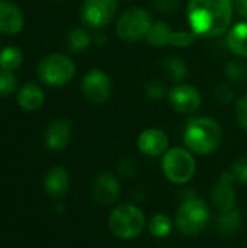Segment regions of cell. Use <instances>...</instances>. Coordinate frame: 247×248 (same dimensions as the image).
<instances>
[{
    "mask_svg": "<svg viewBox=\"0 0 247 248\" xmlns=\"http://www.w3.org/2000/svg\"><path fill=\"white\" fill-rule=\"evenodd\" d=\"M234 0H189L186 17L197 36L214 38L231 26Z\"/></svg>",
    "mask_w": 247,
    "mask_h": 248,
    "instance_id": "obj_1",
    "label": "cell"
},
{
    "mask_svg": "<svg viewBox=\"0 0 247 248\" xmlns=\"http://www.w3.org/2000/svg\"><path fill=\"white\" fill-rule=\"evenodd\" d=\"M223 141L221 125L208 116L191 118L183 129L185 147L198 155H208L218 150Z\"/></svg>",
    "mask_w": 247,
    "mask_h": 248,
    "instance_id": "obj_2",
    "label": "cell"
},
{
    "mask_svg": "<svg viewBox=\"0 0 247 248\" xmlns=\"http://www.w3.org/2000/svg\"><path fill=\"white\" fill-rule=\"evenodd\" d=\"M211 222L210 205L195 193H185L175 214V225L183 235H198Z\"/></svg>",
    "mask_w": 247,
    "mask_h": 248,
    "instance_id": "obj_3",
    "label": "cell"
},
{
    "mask_svg": "<svg viewBox=\"0 0 247 248\" xmlns=\"http://www.w3.org/2000/svg\"><path fill=\"white\" fill-rule=\"evenodd\" d=\"M108 227L118 240L130 241L141 235L147 227V221L140 206L125 202L112 209L108 218Z\"/></svg>",
    "mask_w": 247,
    "mask_h": 248,
    "instance_id": "obj_4",
    "label": "cell"
},
{
    "mask_svg": "<svg viewBox=\"0 0 247 248\" xmlns=\"http://www.w3.org/2000/svg\"><path fill=\"white\" fill-rule=\"evenodd\" d=\"M162 171L165 177L176 186L189 183L197 173V160L186 147L169 148L162 155Z\"/></svg>",
    "mask_w": 247,
    "mask_h": 248,
    "instance_id": "obj_5",
    "label": "cell"
},
{
    "mask_svg": "<svg viewBox=\"0 0 247 248\" xmlns=\"http://www.w3.org/2000/svg\"><path fill=\"white\" fill-rule=\"evenodd\" d=\"M38 77L42 83L52 87H61L70 83L76 74V64L64 54L54 52L45 55L36 68Z\"/></svg>",
    "mask_w": 247,
    "mask_h": 248,
    "instance_id": "obj_6",
    "label": "cell"
},
{
    "mask_svg": "<svg viewBox=\"0 0 247 248\" xmlns=\"http://www.w3.org/2000/svg\"><path fill=\"white\" fill-rule=\"evenodd\" d=\"M151 25L153 17L146 9L131 7L119 16L115 31L122 41L137 42L140 39H146Z\"/></svg>",
    "mask_w": 247,
    "mask_h": 248,
    "instance_id": "obj_7",
    "label": "cell"
},
{
    "mask_svg": "<svg viewBox=\"0 0 247 248\" xmlns=\"http://www.w3.org/2000/svg\"><path fill=\"white\" fill-rule=\"evenodd\" d=\"M146 41L156 46H173V48H188L195 44L197 35L192 31H173L166 22L156 20L153 22Z\"/></svg>",
    "mask_w": 247,
    "mask_h": 248,
    "instance_id": "obj_8",
    "label": "cell"
},
{
    "mask_svg": "<svg viewBox=\"0 0 247 248\" xmlns=\"http://www.w3.org/2000/svg\"><path fill=\"white\" fill-rule=\"evenodd\" d=\"M116 10V0H84L82 6V20L92 29H102L115 19Z\"/></svg>",
    "mask_w": 247,
    "mask_h": 248,
    "instance_id": "obj_9",
    "label": "cell"
},
{
    "mask_svg": "<svg viewBox=\"0 0 247 248\" xmlns=\"http://www.w3.org/2000/svg\"><path fill=\"white\" fill-rule=\"evenodd\" d=\"M82 92L89 102L102 105L112 96V80L100 68H92L82 78Z\"/></svg>",
    "mask_w": 247,
    "mask_h": 248,
    "instance_id": "obj_10",
    "label": "cell"
},
{
    "mask_svg": "<svg viewBox=\"0 0 247 248\" xmlns=\"http://www.w3.org/2000/svg\"><path fill=\"white\" fill-rule=\"evenodd\" d=\"M167 100L172 109L182 115H192L202 105V96L199 90L185 83H178L173 86L167 93Z\"/></svg>",
    "mask_w": 247,
    "mask_h": 248,
    "instance_id": "obj_11",
    "label": "cell"
},
{
    "mask_svg": "<svg viewBox=\"0 0 247 248\" xmlns=\"http://www.w3.org/2000/svg\"><path fill=\"white\" fill-rule=\"evenodd\" d=\"M121 195V182L114 173L105 171L95 177L90 196L99 206H112L118 202Z\"/></svg>",
    "mask_w": 247,
    "mask_h": 248,
    "instance_id": "obj_12",
    "label": "cell"
},
{
    "mask_svg": "<svg viewBox=\"0 0 247 248\" xmlns=\"http://www.w3.org/2000/svg\"><path fill=\"white\" fill-rule=\"evenodd\" d=\"M234 183L236 180L229 170L220 174L217 183L211 189V202L220 212L236 208L237 195L234 190Z\"/></svg>",
    "mask_w": 247,
    "mask_h": 248,
    "instance_id": "obj_13",
    "label": "cell"
},
{
    "mask_svg": "<svg viewBox=\"0 0 247 248\" xmlns=\"http://www.w3.org/2000/svg\"><path fill=\"white\" fill-rule=\"evenodd\" d=\"M137 148L147 157H160L169 150V137L159 128H147L138 135Z\"/></svg>",
    "mask_w": 247,
    "mask_h": 248,
    "instance_id": "obj_14",
    "label": "cell"
},
{
    "mask_svg": "<svg viewBox=\"0 0 247 248\" xmlns=\"http://www.w3.org/2000/svg\"><path fill=\"white\" fill-rule=\"evenodd\" d=\"M71 135V124L67 119H55L48 125L45 131V145L51 151H61L70 144Z\"/></svg>",
    "mask_w": 247,
    "mask_h": 248,
    "instance_id": "obj_15",
    "label": "cell"
},
{
    "mask_svg": "<svg viewBox=\"0 0 247 248\" xmlns=\"http://www.w3.org/2000/svg\"><path fill=\"white\" fill-rule=\"evenodd\" d=\"M23 13L15 3L9 0H0V32L6 35H15L23 28Z\"/></svg>",
    "mask_w": 247,
    "mask_h": 248,
    "instance_id": "obj_16",
    "label": "cell"
},
{
    "mask_svg": "<svg viewBox=\"0 0 247 248\" xmlns=\"http://www.w3.org/2000/svg\"><path fill=\"white\" fill-rule=\"evenodd\" d=\"M44 187L48 192V195L54 198H61L68 192L70 187V174L68 171L61 167H52L44 179Z\"/></svg>",
    "mask_w": 247,
    "mask_h": 248,
    "instance_id": "obj_17",
    "label": "cell"
},
{
    "mask_svg": "<svg viewBox=\"0 0 247 248\" xmlns=\"http://www.w3.org/2000/svg\"><path fill=\"white\" fill-rule=\"evenodd\" d=\"M226 44L234 55L247 58V20L230 26L226 35Z\"/></svg>",
    "mask_w": 247,
    "mask_h": 248,
    "instance_id": "obj_18",
    "label": "cell"
},
{
    "mask_svg": "<svg viewBox=\"0 0 247 248\" xmlns=\"http://www.w3.org/2000/svg\"><path fill=\"white\" fill-rule=\"evenodd\" d=\"M16 100H17V105L23 110L32 112V110L39 109L44 105L45 94H44V90L38 84H35V83H26L19 90Z\"/></svg>",
    "mask_w": 247,
    "mask_h": 248,
    "instance_id": "obj_19",
    "label": "cell"
},
{
    "mask_svg": "<svg viewBox=\"0 0 247 248\" xmlns=\"http://www.w3.org/2000/svg\"><path fill=\"white\" fill-rule=\"evenodd\" d=\"M243 214L239 208H233L229 211H221L217 217L215 225L220 234L223 235H234L242 230L243 225Z\"/></svg>",
    "mask_w": 247,
    "mask_h": 248,
    "instance_id": "obj_20",
    "label": "cell"
},
{
    "mask_svg": "<svg viewBox=\"0 0 247 248\" xmlns=\"http://www.w3.org/2000/svg\"><path fill=\"white\" fill-rule=\"evenodd\" d=\"M162 68H163L165 76L176 84L182 83L188 77V73H189L186 62L179 57H166L162 61Z\"/></svg>",
    "mask_w": 247,
    "mask_h": 248,
    "instance_id": "obj_21",
    "label": "cell"
},
{
    "mask_svg": "<svg viewBox=\"0 0 247 248\" xmlns=\"http://www.w3.org/2000/svg\"><path fill=\"white\" fill-rule=\"evenodd\" d=\"M147 230L150 232V235H153L157 240H163L167 238L172 234L173 230V221L163 212H157L154 214L148 222H147Z\"/></svg>",
    "mask_w": 247,
    "mask_h": 248,
    "instance_id": "obj_22",
    "label": "cell"
},
{
    "mask_svg": "<svg viewBox=\"0 0 247 248\" xmlns=\"http://www.w3.org/2000/svg\"><path fill=\"white\" fill-rule=\"evenodd\" d=\"M92 44V36L84 28H74L67 35V46L71 52H84Z\"/></svg>",
    "mask_w": 247,
    "mask_h": 248,
    "instance_id": "obj_23",
    "label": "cell"
},
{
    "mask_svg": "<svg viewBox=\"0 0 247 248\" xmlns=\"http://www.w3.org/2000/svg\"><path fill=\"white\" fill-rule=\"evenodd\" d=\"M23 61V54L16 46H6L0 51V67L6 70H15L17 68Z\"/></svg>",
    "mask_w": 247,
    "mask_h": 248,
    "instance_id": "obj_24",
    "label": "cell"
},
{
    "mask_svg": "<svg viewBox=\"0 0 247 248\" xmlns=\"http://www.w3.org/2000/svg\"><path fill=\"white\" fill-rule=\"evenodd\" d=\"M226 77L236 84L245 83L247 78V65L240 60H230L224 68Z\"/></svg>",
    "mask_w": 247,
    "mask_h": 248,
    "instance_id": "obj_25",
    "label": "cell"
},
{
    "mask_svg": "<svg viewBox=\"0 0 247 248\" xmlns=\"http://www.w3.org/2000/svg\"><path fill=\"white\" fill-rule=\"evenodd\" d=\"M17 87V77L12 70H6L0 67V96L12 94Z\"/></svg>",
    "mask_w": 247,
    "mask_h": 248,
    "instance_id": "obj_26",
    "label": "cell"
},
{
    "mask_svg": "<svg viewBox=\"0 0 247 248\" xmlns=\"http://www.w3.org/2000/svg\"><path fill=\"white\" fill-rule=\"evenodd\" d=\"M144 93L148 99L151 100H162L163 97L167 96V89H166V84L162 81V80H150L146 83L144 86Z\"/></svg>",
    "mask_w": 247,
    "mask_h": 248,
    "instance_id": "obj_27",
    "label": "cell"
},
{
    "mask_svg": "<svg viewBox=\"0 0 247 248\" xmlns=\"http://www.w3.org/2000/svg\"><path fill=\"white\" fill-rule=\"evenodd\" d=\"M231 174L236 180V183L240 185H247V155L239 157L233 166H231Z\"/></svg>",
    "mask_w": 247,
    "mask_h": 248,
    "instance_id": "obj_28",
    "label": "cell"
},
{
    "mask_svg": "<svg viewBox=\"0 0 247 248\" xmlns=\"http://www.w3.org/2000/svg\"><path fill=\"white\" fill-rule=\"evenodd\" d=\"M214 97L220 105H230L234 102L236 94H234V90L229 84H220L214 90Z\"/></svg>",
    "mask_w": 247,
    "mask_h": 248,
    "instance_id": "obj_29",
    "label": "cell"
},
{
    "mask_svg": "<svg viewBox=\"0 0 247 248\" xmlns=\"http://www.w3.org/2000/svg\"><path fill=\"white\" fill-rule=\"evenodd\" d=\"M234 113H236V121L237 124L247 131V94L239 97L236 100V106H234Z\"/></svg>",
    "mask_w": 247,
    "mask_h": 248,
    "instance_id": "obj_30",
    "label": "cell"
},
{
    "mask_svg": "<svg viewBox=\"0 0 247 248\" xmlns=\"http://www.w3.org/2000/svg\"><path fill=\"white\" fill-rule=\"evenodd\" d=\"M153 7L157 13L170 16L178 10V0H153Z\"/></svg>",
    "mask_w": 247,
    "mask_h": 248,
    "instance_id": "obj_31",
    "label": "cell"
},
{
    "mask_svg": "<svg viewBox=\"0 0 247 248\" xmlns=\"http://www.w3.org/2000/svg\"><path fill=\"white\" fill-rule=\"evenodd\" d=\"M116 170L124 177H134L137 174V171H138V167H137V163L132 158H122L118 163Z\"/></svg>",
    "mask_w": 247,
    "mask_h": 248,
    "instance_id": "obj_32",
    "label": "cell"
},
{
    "mask_svg": "<svg viewBox=\"0 0 247 248\" xmlns=\"http://www.w3.org/2000/svg\"><path fill=\"white\" fill-rule=\"evenodd\" d=\"M234 10L247 20V0H234Z\"/></svg>",
    "mask_w": 247,
    "mask_h": 248,
    "instance_id": "obj_33",
    "label": "cell"
},
{
    "mask_svg": "<svg viewBox=\"0 0 247 248\" xmlns=\"http://www.w3.org/2000/svg\"><path fill=\"white\" fill-rule=\"evenodd\" d=\"M95 42H96V44H99V45H102L103 42H106V35H105V33H102V32L96 33V35H95Z\"/></svg>",
    "mask_w": 247,
    "mask_h": 248,
    "instance_id": "obj_34",
    "label": "cell"
},
{
    "mask_svg": "<svg viewBox=\"0 0 247 248\" xmlns=\"http://www.w3.org/2000/svg\"><path fill=\"white\" fill-rule=\"evenodd\" d=\"M60 1H61V0H60Z\"/></svg>",
    "mask_w": 247,
    "mask_h": 248,
    "instance_id": "obj_35",
    "label": "cell"
},
{
    "mask_svg": "<svg viewBox=\"0 0 247 248\" xmlns=\"http://www.w3.org/2000/svg\"><path fill=\"white\" fill-rule=\"evenodd\" d=\"M246 248H247V247H246Z\"/></svg>",
    "mask_w": 247,
    "mask_h": 248,
    "instance_id": "obj_36",
    "label": "cell"
}]
</instances>
